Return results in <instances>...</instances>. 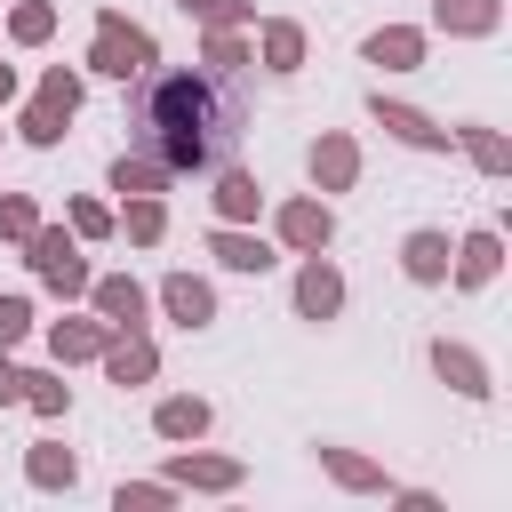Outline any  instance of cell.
<instances>
[{
	"label": "cell",
	"mask_w": 512,
	"mask_h": 512,
	"mask_svg": "<svg viewBox=\"0 0 512 512\" xmlns=\"http://www.w3.org/2000/svg\"><path fill=\"white\" fill-rule=\"evenodd\" d=\"M144 136H152L160 168H208V160H224V152H232L240 112H232V104H216V88H208V80L168 72V80H152V88H144Z\"/></svg>",
	"instance_id": "1"
},
{
	"label": "cell",
	"mask_w": 512,
	"mask_h": 512,
	"mask_svg": "<svg viewBox=\"0 0 512 512\" xmlns=\"http://www.w3.org/2000/svg\"><path fill=\"white\" fill-rule=\"evenodd\" d=\"M152 64V40L136 32V24H120V16H104L96 24V72H120V80H136Z\"/></svg>",
	"instance_id": "2"
},
{
	"label": "cell",
	"mask_w": 512,
	"mask_h": 512,
	"mask_svg": "<svg viewBox=\"0 0 512 512\" xmlns=\"http://www.w3.org/2000/svg\"><path fill=\"white\" fill-rule=\"evenodd\" d=\"M72 104H80V80H72V72H48L40 104L24 112V136H32V144H56V136H64V120H72Z\"/></svg>",
	"instance_id": "3"
},
{
	"label": "cell",
	"mask_w": 512,
	"mask_h": 512,
	"mask_svg": "<svg viewBox=\"0 0 512 512\" xmlns=\"http://www.w3.org/2000/svg\"><path fill=\"white\" fill-rule=\"evenodd\" d=\"M32 264H40L64 296H72V288H88V264L72 256V240H64V232H32Z\"/></svg>",
	"instance_id": "4"
},
{
	"label": "cell",
	"mask_w": 512,
	"mask_h": 512,
	"mask_svg": "<svg viewBox=\"0 0 512 512\" xmlns=\"http://www.w3.org/2000/svg\"><path fill=\"white\" fill-rule=\"evenodd\" d=\"M336 304H344V280H336V264H320V256H312V264H304V280H296V312H304V320H328Z\"/></svg>",
	"instance_id": "5"
},
{
	"label": "cell",
	"mask_w": 512,
	"mask_h": 512,
	"mask_svg": "<svg viewBox=\"0 0 512 512\" xmlns=\"http://www.w3.org/2000/svg\"><path fill=\"white\" fill-rule=\"evenodd\" d=\"M432 368H440V376H448L464 400H488V368H480L464 344H448V336H440V344H432Z\"/></svg>",
	"instance_id": "6"
},
{
	"label": "cell",
	"mask_w": 512,
	"mask_h": 512,
	"mask_svg": "<svg viewBox=\"0 0 512 512\" xmlns=\"http://www.w3.org/2000/svg\"><path fill=\"white\" fill-rule=\"evenodd\" d=\"M352 168H360L352 136H320V144H312V176H320L328 192H344V184H352Z\"/></svg>",
	"instance_id": "7"
},
{
	"label": "cell",
	"mask_w": 512,
	"mask_h": 512,
	"mask_svg": "<svg viewBox=\"0 0 512 512\" xmlns=\"http://www.w3.org/2000/svg\"><path fill=\"white\" fill-rule=\"evenodd\" d=\"M496 264H504L496 232H472V240L456 248V280H464V288H488V280H496Z\"/></svg>",
	"instance_id": "8"
},
{
	"label": "cell",
	"mask_w": 512,
	"mask_h": 512,
	"mask_svg": "<svg viewBox=\"0 0 512 512\" xmlns=\"http://www.w3.org/2000/svg\"><path fill=\"white\" fill-rule=\"evenodd\" d=\"M376 120H384L400 144H424V152H432V144H448V128H432V120H424V112H408V104H384V96H376Z\"/></svg>",
	"instance_id": "9"
},
{
	"label": "cell",
	"mask_w": 512,
	"mask_h": 512,
	"mask_svg": "<svg viewBox=\"0 0 512 512\" xmlns=\"http://www.w3.org/2000/svg\"><path fill=\"white\" fill-rule=\"evenodd\" d=\"M280 232H288L296 248H328V208H320V200H296V208L280 216Z\"/></svg>",
	"instance_id": "10"
},
{
	"label": "cell",
	"mask_w": 512,
	"mask_h": 512,
	"mask_svg": "<svg viewBox=\"0 0 512 512\" xmlns=\"http://www.w3.org/2000/svg\"><path fill=\"white\" fill-rule=\"evenodd\" d=\"M160 296H168V312H176V320H184V328H200V320H208V312H216V296H208V288H200V280H184V272H176V280H168V288H160Z\"/></svg>",
	"instance_id": "11"
},
{
	"label": "cell",
	"mask_w": 512,
	"mask_h": 512,
	"mask_svg": "<svg viewBox=\"0 0 512 512\" xmlns=\"http://www.w3.org/2000/svg\"><path fill=\"white\" fill-rule=\"evenodd\" d=\"M416 56H424V40H416V32H400V24H392V32H376V40H368V64H392V72H408V64H416Z\"/></svg>",
	"instance_id": "12"
},
{
	"label": "cell",
	"mask_w": 512,
	"mask_h": 512,
	"mask_svg": "<svg viewBox=\"0 0 512 512\" xmlns=\"http://www.w3.org/2000/svg\"><path fill=\"white\" fill-rule=\"evenodd\" d=\"M400 264H408L416 280H440V272H448V240H440V232H408V256H400Z\"/></svg>",
	"instance_id": "13"
},
{
	"label": "cell",
	"mask_w": 512,
	"mask_h": 512,
	"mask_svg": "<svg viewBox=\"0 0 512 512\" xmlns=\"http://www.w3.org/2000/svg\"><path fill=\"white\" fill-rule=\"evenodd\" d=\"M216 256H224L232 272H264V264H272V248L248 240V232H216Z\"/></svg>",
	"instance_id": "14"
},
{
	"label": "cell",
	"mask_w": 512,
	"mask_h": 512,
	"mask_svg": "<svg viewBox=\"0 0 512 512\" xmlns=\"http://www.w3.org/2000/svg\"><path fill=\"white\" fill-rule=\"evenodd\" d=\"M96 304H104L120 328H136V320H144V288H136V280H104V288H96Z\"/></svg>",
	"instance_id": "15"
},
{
	"label": "cell",
	"mask_w": 512,
	"mask_h": 512,
	"mask_svg": "<svg viewBox=\"0 0 512 512\" xmlns=\"http://www.w3.org/2000/svg\"><path fill=\"white\" fill-rule=\"evenodd\" d=\"M448 32H496V0H440Z\"/></svg>",
	"instance_id": "16"
},
{
	"label": "cell",
	"mask_w": 512,
	"mask_h": 512,
	"mask_svg": "<svg viewBox=\"0 0 512 512\" xmlns=\"http://www.w3.org/2000/svg\"><path fill=\"white\" fill-rule=\"evenodd\" d=\"M264 56H272V72H296L304 64V32L296 24H264Z\"/></svg>",
	"instance_id": "17"
},
{
	"label": "cell",
	"mask_w": 512,
	"mask_h": 512,
	"mask_svg": "<svg viewBox=\"0 0 512 512\" xmlns=\"http://www.w3.org/2000/svg\"><path fill=\"white\" fill-rule=\"evenodd\" d=\"M256 200H264V192H256V176L224 168V184H216V208H224V216H256Z\"/></svg>",
	"instance_id": "18"
},
{
	"label": "cell",
	"mask_w": 512,
	"mask_h": 512,
	"mask_svg": "<svg viewBox=\"0 0 512 512\" xmlns=\"http://www.w3.org/2000/svg\"><path fill=\"white\" fill-rule=\"evenodd\" d=\"M160 432L168 440H192V432H208V408L200 400H160Z\"/></svg>",
	"instance_id": "19"
},
{
	"label": "cell",
	"mask_w": 512,
	"mask_h": 512,
	"mask_svg": "<svg viewBox=\"0 0 512 512\" xmlns=\"http://www.w3.org/2000/svg\"><path fill=\"white\" fill-rule=\"evenodd\" d=\"M464 152H472L488 176H504V168H512V152H504V136H496V128H464Z\"/></svg>",
	"instance_id": "20"
},
{
	"label": "cell",
	"mask_w": 512,
	"mask_h": 512,
	"mask_svg": "<svg viewBox=\"0 0 512 512\" xmlns=\"http://www.w3.org/2000/svg\"><path fill=\"white\" fill-rule=\"evenodd\" d=\"M160 176H168L160 160H112V184L120 192H160Z\"/></svg>",
	"instance_id": "21"
},
{
	"label": "cell",
	"mask_w": 512,
	"mask_h": 512,
	"mask_svg": "<svg viewBox=\"0 0 512 512\" xmlns=\"http://www.w3.org/2000/svg\"><path fill=\"white\" fill-rule=\"evenodd\" d=\"M32 480L40 488H72V456L64 448H32Z\"/></svg>",
	"instance_id": "22"
},
{
	"label": "cell",
	"mask_w": 512,
	"mask_h": 512,
	"mask_svg": "<svg viewBox=\"0 0 512 512\" xmlns=\"http://www.w3.org/2000/svg\"><path fill=\"white\" fill-rule=\"evenodd\" d=\"M112 376H120V384L152 376V344H120V352H112Z\"/></svg>",
	"instance_id": "23"
},
{
	"label": "cell",
	"mask_w": 512,
	"mask_h": 512,
	"mask_svg": "<svg viewBox=\"0 0 512 512\" xmlns=\"http://www.w3.org/2000/svg\"><path fill=\"white\" fill-rule=\"evenodd\" d=\"M24 400H32L40 416H56V408H64V384H56V376H24Z\"/></svg>",
	"instance_id": "24"
},
{
	"label": "cell",
	"mask_w": 512,
	"mask_h": 512,
	"mask_svg": "<svg viewBox=\"0 0 512 512\" xmlns=\"http://www.w3.org/2000/svg\"><path fill=\"white\" fill-rule=\"evenodd\" d=\"M128 232H136V240H160V200H152V192L128 208Z\"/></svg>",
	"instance_id": "25"
},
{
	"label": "cell",
	"mask_w": 512,
	"mask_h": 512,
	"mask_svg": "<svg viewBox=\"0 0 512 512\" xmlns=\"http://www.w3.org/2000/svg\"><path fill=\"white\" fill-rule=\"evenodd\" d=\"M104 336L96 328H56V360H80V352H96Z\"/></svg>",
	"instance_id": "26"
},
{
	"label": "cell",
	"mask_w": 512,
	"mask_h": 512,
	"mask_svg": "<svg viewBox=\"0 0 512 512\" xmlns=\"http://www.w3.org/2000/svg\"><path fill=\"white\" fill-rule=\"evenodd\" d=\"M32 328V312H24V296H0V344H16Z\"/></svg>",
	"instance_id": "27"
},
{
	"label": "cell",
	"mask_w": 512,
	"mask_h": 512,
	"mask_svg": "<svg viewBox=\"0 0 512 512\" xmlns=\"http://www.w3.org/2000/svg\"><path fill=\"white\" fill-rule=\"evenodd\" d=\"M0 232H8V240H32V208H24V200H0Z\"/></svg>",
	"instance_id": "28"
},
{
	"label": "cell",
	"mask_w": 512,
	"mask_h": 512,
	"mask_svg": "<svg viewBox=\"0 0 512 512\" xmlns=\"http://www.w3.org/2000/svg\"><path fill=\"white\" fill-rule=\"evenodd\" d=\"M328 464H336V480H352V488H376V472H368V464H352L344 448H328Z\"/></svg>",
	"instance_id": "29"
},
{
	"label": "cell",
	"mask_w": 512,
	"mask_h": 512,
	"mask_svg": "<svg viewBox=\"0 0 512 512\" xmlns=\"http://www.w3.org/2000/svg\"><path fill=\"white\" fill-rule=\"evenodd\" d=\"M184 480H200V488H232V464H176Z\"/></svg>",
	"instance_id": "30"
},
{
	"label": "cell",
	"mask_w": 512,
	"mask_h": 512,
	"mask_svg": "<svg viewBox=\"0 0 512 512\" xmlns=\"http://www.w3.org/2000/svg\"><path fill=\"white\" fill-rule=\"evenodd\" d=\"M200 16L224 32V24H240V16H248V0H200Z\"/></svg>",
	"instance_id": "31"
},
{
	"label": "cell",
	"mask_w": 512,
	"mask_h": 512,
	"mask_svg": "<svg viewBox=\"0 0 512 512\" xmlns=\"http://www.w3.org/2000/svg\"><path fill=\"white\" fill-rule=\"evenodd\" d=\"M16 40H48V8H16Z\"/></svg>",
	"instance_id": "32"
},
{
	"label": "cell",
	"mask_w": 512,
	"mask_h": 512,
	"mask_svg": "<svg viewBox=\"0 0 512 512\" xmlns=\"http://www.w3.org/2000/svg\"><path fill=\"white\" fill-rule=\"evenodd\" d=\"M8 400H24V376H16L8 360H0V408H8Z\"/></svg>",
	"instance_id": "33"
},
{
	"label": "cell",
	"mask_w": 512,
	"mask_h": 512,
	"mask_svg": "<svg viewBox=\"0 0 512 512\" xmlns=\"http://www.w3.org/2000/svg\"><path fill=\"white\" fill-rule=\"evenodd\" d=\"M0 96H8V64H0Z\"/></svg>",
	"instance_id": "34"
}]
</instances>
